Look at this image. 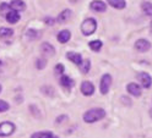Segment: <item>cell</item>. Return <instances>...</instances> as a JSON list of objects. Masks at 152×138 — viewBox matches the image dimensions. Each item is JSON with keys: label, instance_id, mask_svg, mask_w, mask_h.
Returning <instances> with one entry per match:
<instances>
[{"label": "cell", "instance_id": "6da1fadb", "mask_svg": "<svg viewBox=\"0 0 152 138\" xmlns=\"http://www.w3.org/2000/svg\"><path fill=\"white\" fill-rule=\"evenodd\" d=\"M104 116H106L104 109L94 108L83 114V121L87 124H93V122H97V121L102 120V118H104Z\"/></svg>", "mask_w": 152, "mask_h": 138}, {"label": "cell", "instance_id": "7a4b0ae2", "mask_svg": "<svg viewBox=\"0 0 152 138\" xmlns=\"http://www.w3.org/2000/svg\"><path fill=\"white\" fill-rule=\"evenodd\" d=\"M97 30V21L93 17L86 18L81 25V32L83 35H91Z\"/></svg>", "mask_w": 152, "mask_h": 138}, {"label": "cell", "instance_id": "3957f363", "mask_svg": "<svg viewBox=\"0 0 152 138\" xmlns=\"http://www.w3.org/2000/svg\"><path fill=\"white\" fill-rule=\"evenodd\" d=\"M16 130V126L10 121H4L0 124V137L11 136Z\"/></svg>", "mask_w": 152, "mask_h": 138}, {"label": "cell", "instance_id": "277c9868", "mask_svg": "<svg viewBox=\"0 0 152 138\" xmlns=\"http://www.w3.org/2000/svg\"><path fill=\"white\" fill-rule=\"evenodd\" d=\"M112 86V76L109 73H106L103 75L101 78V83H99V90L102 94H107L109 92V88Z\"/></svg>", "mask_w": 152, "mask_h": 138}, {"label": "cell", "instance_id": "5b68a950", "mask_svg": "<svg viewBox=\"0 0 152 138\" xmlns=\"http://www.w3.org/2000/svg\"><path fill=\"white\" fill-rule=\"evenodd\" d=\"M137 79L141 82L142 87H145V88H150L152 86V78H151V76L148 75L147 72H140V73H137Z\"/></svg>", "mask_w": 152, "mask_h": 138}, {"label": "cell", "instance_id": "8992f818", "mask_svg": "<svg viewBox=\"0 0 152 138\" xmlns=\"http://www.w3.org/2000/svg\"><path fill=\"white\" fill-rule=\"evenodd\" d=\"M135 49L141 53H146L151 49V43L147 39H139L135 43Z\"/></svg>", "mask_w": 152, "mask_h": 138}, {"label": "cell", "instance_id": "52a82bcc", "mask_svg": "<svg viewBox=\"0 0 152 138\" xmlns=\"http://www.w3.org/2000/svg\"><path fill=\"white\" fill-rule=\"evenodd\" d=\"M81 93L86 97H90L94 93V86L91 83L90 81H85L81 83Z\"/></svg>", "mask_w": 152, "mask_h": 138}, {"label": "cell", "instance_id": "ba28073f", "mask_svg": "<svg viewBox=\"0 0 152 138\" xmlns=\"http://www.w3.org/2000/svg\"><path fill=\"white\" fill-rule=\"evenodd\" d=\"M90 7H91V10L96 11V12H104L107 10L106 3L102 1V0H93V1L90 4Z\"/></svg>", "mask_w": 152, "mask_h": 138}, {"label": "cell", "instance_id": "9c48e42d", "mask_svg": "<svg viewBox=\"0 0 152 138\" xmlns=\"http://www.w3.org/2000/svg\"><path fill=\"white\" fill-rule=\"evenodd\" d=\"M126 90H128V93L131 94L132 97H140L141 93H142L141 87H140L137 83H134V82H131V83H128Z\"/></svg>", "mask_w": 152, "mask_h": 138}, {"label": "cell", "instance_id": "30bf717a", "mask_svg": "<svg viewBox=\"0 0 152 138\" xmlns=\"http://www.w3.org/2000/svg\"><path fill=\"white\" fill-rule=\"evenodd\" d=\"M10 7H11V10L14 11H25L26 10V4L23 0H11V3H10Z\"/></svg>", "mask_w": 152, "mask_h": 138}, {"label": "cell", "instance_id": "8fae6325", "mask_svg": "<svg viewBox=\"0 0 152 138\" xmlns=\"http://www.w3.org/2000/svg\"><path fill=\"white\" fill-rule=\"evenodd\" d=\"M58 42L59 43H61V44H65V43H68L69 40H70V38H71V32L69 31V30H63V31H60L59 33H58Z\"/></svg>", "mask_w": 152, "mask_h": 138}, {"label": "cell", "instance_id": "7c38bea8", "mask_svg": "<svg viewBox=\"0 0 152 138\" xmlns=\"http://www.w3.org/2000/svg\"><path fill=\"white\" fill-rule=\"evenodd\" d=\"M66 58H68L71 62H74L75 65H79V66H80V64L82 62V56H81V54L75 53V51H69V53H66Z\"/></svg>", "mask_w": 152, "mask_h": 138}, {"label": "cell", "instance_id": "4fadbf2b", "mask_svg": "<svg viewBox=\"0 0 152 138\" xmlns=\"http://www.w3.org/2000/svg\"><path fill=\"white\" fill-rule=\"evenodd\" d=\"M5 18H6V21L9 22V23H17L18 21H20V12H17V11H14V10H10L7 14H6V16H5Z\"/></svg>", "mask_w": 152, "mask_h": 138}, {"label": "cell", "instance_id": "5bb4252c", "mask_svg": "<svg viewBox=\"0 0 152 138\" xmlns=\"http://www.w3.org/2000/svg\"><path fill=\"white\" fill-rule=\"evenodd\" d=\"M41 50L43 53V55H45V56H53V55L55 54V49L52 44L49 43H43L41 45Z\"/></svg>", "mask_w": 152, "mask_h": 138}, {"label": "cell", "instance_id": "9a60e30c", "mask_svg": "<svg viewBox=\"0 0 152 138\" xmlns=\"http://www.w3.org/2000/svg\"><path fill=\"white\" fill-rule=\"evenodd\" d=\"M71 16H72L71 10H69V9H65L64 11H61V12L59 14L58 18H56V21H58L59 23H64V22H66V21H69L70 18H71Z\"/></svg>", "mask_w": 152, "mask_h": 138}, {"label": "cell", "instance_id": "2e32d148", "mask_svg": "<svg viewBox=\"0 0 152 138\" xmlns=\"http://www.w3.org/2000/svg\"><path fill=\"white\" fill-rule=\"evenodd\" d=\"M108 4L114 7V9H118V10H121V9H125L126 6V3L125 0H107Z\"/></svg>", "mask_w": 152, "mask_h": 138}, {"label": "cell", "instance_id": "e0dca14e", "mask_svg": "<svg viewBox=\"0 0 152 138\" xmlns=\"http://www.w3.org/2000/svg\"><path fill=\"white\" fill-rule=\"evenodd\" d=\"M60 85H61L63 87H65V88H71V87H74L75 82H74V79H71L69 76H61V77H60Z\"/></svg>", "mask_w": 152, "mask_h": 138}, {"label": "cell", "instance_id": "ac0fdd59", "mask_svg": "<svg viewBox=\"0 0 152 138\" xmlns=\"http://www.w3.org/2000/svg\"><path fill=\"white\" fill-rule=\"evenodd\" d=\"M90 69H91V61H90L88 59L82 60V62L80 64V70H81V72L86 75V73H88Z\"/></svg>", "mask_w": 152, "mask_h": 138}, {"label": "cell", "instance_id": "d6986e66", "mask_svg": "<svg viewBox=\"0 0 152 138\" xmlns=\"http://www.w3.org/2000/svg\"><path fill=\"white\" fill-rule=\"evenodd\" d=\"M141 7H142V11L145 12V15L152 17V3H150V1H144V3L141 4Z\"/></svg>", "mask_w": 152, "mask_h": 138}, {"label": "cell", "instance_id": "ffe728a7", "mask_svg": "<svg viewBox=\"0 0 152 138\" xmlns=\"http://www.w3.org/2000/svg\"><path fill=\"white\" fill-rule=\"evenodd\" d=\"M88 47H90L93 51H99L101 48L103 47V43H102L101 40H98V39H96V40H91V42L88 43Z\"/></svg>", "mask_w": 152, "mask_h": 138}, {"label": "cell", "instance_id": "44dd1931", "mask_svg": "<svg viewBox=\"0 0 152 138\" xmlns=\"http://www.w3.org/2000/svg\"><path fill=\"white\" fill-rule=\"evenodd\" d=\"M14 34V31L11 28H7V27H1L0 28V37L1 38H9Z\"/></svg>", "mask_w": 152, "mask_h": 138}, {"label": "cell", "instance_id": "7402d4cb", "mask_svg": "<svg viewBox=\"0 0 152 138\" xmlns=\"http://www.w3.org/2000/svg\"><path fill=\"white\" fill-rule=\"evenodd\" d=\"M53 133L49 131H43V132H36L31 136V138H49Z\"/></svg>", "mask_w": 152, "mask_h": 138}, {"label": "cell", "instance_id": "603a6c76", "mask_svg": "<svg viewBox=\"0 0 152 138\" xmlns=\"http://www.w3.org/2000/svg\"><path fill=\"white\" fill-rule=\"evenodd\" d=\"M11 10V7H10V5H9V4H6V3H3L1 5H0V15H1V16H6V14L9 12V11H10Z\"/></svg>", "mask_w": 152, "mask_h": 138}, {"label": "cell", "instance_id": "cb8c5ba5", "mask_svg": "<svg viewBox=\"0 0 152 138\" xmlns=\"http://www.w3.org/2000/svg\"><path fill=\"white\" fill-rule=\"evenodd\" d=\"M26 35H27L31 40H33V39H36V38H38V37H39V33H38L36 30H28L27 33H26Z\"/></svg>", "mask_w": 152, "mask_h": 138}, {"label": "cell", "instance_id": "d4e9b609", "mask_svg": "<svg viewBox=\"0 0 152 138\" xmlns=\"http://www.w3.org/2000/svg\"><path fill=\"white\" fill-rule=\"evenodd\" d=\"M10 109V105L9 103H6L5 100H0V113H5Z\"/></svg>", "mask_w": 152, "mask_h": 138}, {"label": "cell", "instance_id": "484cf974", "mask_svg": "<svg viewBox=\"0 0 152 138\" xmlns=\"http://www.w3.org/2000/svg\"><path fill=\"white\" fill-rule=\"evenodd\" d=\"M47 65V60L45 59H38L37 60V69L38 70H43Z\"/></svg>", "mask_w": 152, "mask_h": 138}, {"label": "cell", "instance_id": "4316f807", "mask_svg": "<svg viewBox=\"0 0 152 138\" xmlns=\"http://www.w3.org/2000/svg\"><path fill=\"white\" fill-rule=\"evenodd\" d=\"M64 65L63 64H58V65L55 66V72L58 73V75H63V72H64Z\"/></svg>", "mask_w": 152, "mask_h": 138}, {"label": "cell", "instance_id": "83f0119b", "mask_svg": "<svg viewBox=\"0 0 152 138\" xmlns=\"http://www.w3.org/2000/svg\"><path fill=\"white\" fill-rule=\"evenodd\" d=\"M45 23H47V25H54V18L47 17V18H45Z\"/></svg>", "mask_w": 152, "mask_h": 138}, {"label": "cell", "instance_id": "f1b7e54d", "mask_svg": "<svg viewBox=\"0 0 152 138\" xmlns=\"http://www.w3.org/2000/svg\"><path fill=\"white\" fill-rule=\"evenodd\" d=\"M69 1H70V3H77L79 0H69Z\"/></svg>", "mask_w": 152, "mask_h": 138}, {"label": "cell", "instance_id": "f546056e", "mask_svg": "<svg viewBox=\"0 0 152 138\" xmlns=\"http://www.w3.org/2000/svg\"><path fill=\"white\" fill-rule=\"evenodd\" d=\"M49 138H59V137H56V136H54V134H52Z\"/></svg>", "mask_w": 152, "mask_h": 138}, {"label": "cell", "instance_id": "4dcf8cb0", "mask_svg": "<svg viewBox=\"0 0 152 138\" xmlns=\"http://www.w3.org/2000/svg\"><path fill=\"white\" fill-rule=\"evenodd\" d=\"M0 92H1V86H0Z\"/></svg>", "mask_w": 152, "mask_h": 138}]
</instances>
